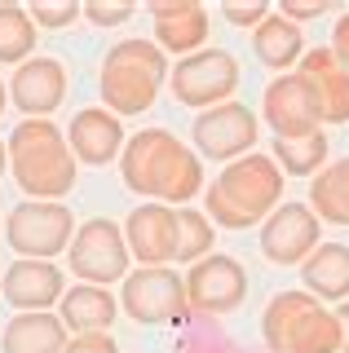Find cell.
<instances>
[{
	"instance_id": "cell-1",
	"label": "cell",
	"mask_w": 349,
	"mask_h": 353,
	"mask_svg": "<svg viewBox=\"0 0 349 353\" xmlns=\"http://www.w3.org/2000/svg\"><path fill=\"white\" fill-rule=\"evenodd\" d=\"M119 172L133 194L146 203H181L186 208L203 190V163L186 141H177L168 128H141L119 150Z\"/></svg>"
},
{
	"instance_id": "cell-2",
	"label": "cell",
	"mask_w": 349,
	"mask_h": 353,
	"mask_svg": "<svg viewBox=\"0 0 349 353\" xmlns=\"http://www.w3.org/2000/svg\"><path fill=\"white\" fill-rule=\"evenodd\" d=\"M203 203H208V221L221 230H248L261 225L275 208L283 203V172L270 154H243V159L226 163L221 172L212 176V185L203 190Z\"/></svg>"
},
{
	"instance_id": "cell-3",
	"label": "cell",
	"mask_w": 349,
	"mask_h": 353,
	"mask_svg": "<svg viewBox=\"0 0 349 353\" xmlns=\"http://www.w3.org/2000/svg\"><path fill=\"white\" fill-rule=\"evenodd\" d=\"M9 172L23 185V194L40 203H62V194L75 190V154L67 146V132L53 119H23L5 141Z\"/></svg>"
},
{
	"instance_id": "cell-4",
	"label": "cell",
	"mask_w": 349,
	"mask_h": 353,
	"mask_svg": "<svg viewBox=\"0 0 349 353\" xmlns=\"http://www.w3.org/2000/svg\"><path fill=\"white\" fill-rule=\"evenodd\" d=\"M168 53L155 40H119L106 49L102 58V106L111 115H141V110L155 106L163 80H168Z\"/></svg>"
},
{
	"instance_id": "cell-5",
	"label": "cell",
	"mask_w": 349,
	"mask_h": 353,
	"mask_svg": "<svg viewBox=\"0 0 349 353\" xmlns=\"http://www.w3.org/2000/svg\"><path fill=\"white\" fill-rule=\"evenodd\" d=\"M270 353H341V318L310 292H279L261 314Z\"/></svg>"
},
{
	"instance_id": "cell-6",
	"label": "cell",
	"mask_w": 349,
	"mask_h": 353,
	"mask_svg": "<svg viewBox=\"0 0 349 353\" xmlns=\"http://www.w3.org/2000/svg\"><path fill=\"white\" fill-rule=\"evenodd\" d=\"M119 305L133 323H186L190 318V301H186V279L172 265H137L128 270L124 287H119Z\"/></svg>"
},
{
	"instance_id": "cell-7",
	"label": "cell",
	"mask_w": 349,
	"mask_h": 353,
	"mask_svg": "<svg viewBox=\"0 0 349 353\" xmlns=\"http://www.w3.org/2000/svg\"><path fill=\"white\" fill-rule=\"evenodd\" d=\"M75 216L67 203H40L27 199L5 216V239L18 252V261H53L71 248Z\"/></svg>"
},
{
	"instance_id": "cell-8",
	"label": "cell",
	"mask_w": 349,
	"mask_h": 353,
	"mask_svg": "<svg viewBox=\"0 0 349 353\" xmlns=\"http://www.w3.org/2000/svg\"><path fill=\"white\" fill-rule=\"evenodd\" d=\"M67 261H71V274L80 283H93V287L124 283L128 261H133L128 256V243H124V225H115L106 216H93L84 225H75Z\"/></svg>"
},
{
	"instance_id": "cell-9",
	"label": "cell",
	"mask_w": 349,
	"mask_h": 353,
	"mask_svg": "<svg viewBox=\"0 0 349 353\" xmlns=\"http://www.w3.org/2000/svg\"><path fill=\"white\" fill-rule=\"evenodd\" d=\"M168 84H172V97L181 106H195V110H212V106H226L239 88V62L235 53L226 49H199L190 58L177 62V71H168Z\"/></svg>"
},
{
	"instance_id": "cell-10",
	"label": "cell",
	"mask_w": 349,
	"mask_h": 353,
	"mask_svg": "<svg viewBox=\"0 0 349 353\" xmlns=\"http://www.w3.org/2000/svg\"><path fill=\"white\" fill-rule=\"evenodd\" d=\"M261 115L275 137H314L323 132V102L314 93V84L305 80L301 71H288V75H275L266 84V97H261Z\"/></svg>"
},
{
	"instance_id": "cell-11",
	"label": "cell",
	"mask_w": 349,
	"mask_h": 353,
	"mask_svg": "<svg viewBox=\"0 0 349 353\" xmlns=\"http://www.w3.org/2000/svg\"><path fill=\"white\" fill-rule=\"evenodd\" d=\"M257 115L252 106L243 102H226V106H212V110H199L190 124V141H195V154L203 159H217V163H235L243 154H252L257 146Z\"/></svg>"
},
{
	"instance_id": "cell-12",
	"label": "cell",
	"mask_w": 349,
	"mask_h": 353,
	"mask_svg": "<svg viewBox=\"0 0 349 353\" xmlns=\"http://www.w3.org/2000/svg\"><path fill=\"white\" fill-rule=\"evenodd\" d=\"M248 296V270L239 265L235 256L226 252H212V256L195 261L190 274H186V301H190V314H235Z\"/></svg>"
},
{
	"instance_id": "cell-13",
	"label": "cell",
	"mask_w": 349,
	"mask_h": 353,
	"mask_svg": "<svg viewBox=\"0 0 349 353\" xmlns=\"http://www.w3.org/2000/svg\"><path fill=\"white\" fill-rule=\"evenodd\" d=\"M319 225L323 221L310 212V203H279L261 221V252L270 265H301L319 248Z\"/></svg>"
},
{
	"instance_id": "cell-14",
	"label": "cell",
	"mask_w": 349,
	"mask_h": 353,
	"mask_svg": "<svg viewBox=\"0 0 349 353\" xmlns=\"http://www.w3.org/2000/svg\"><path fill=\"white\" fill-rule=\"evenodd\" d=\"M124 243L137 265H168L177 261V208L168 203H137L124 221Z\"/></svg>"
},
{
	"instance_id": "cell-15",
	"label": "cell",
	"mask_w": 349,
	"mask_h": 353,
	"mask_svg": "<svg viewBox=\"0 0 349 353\" xmlns=\"http://www.w3.org/2000/svg\"><path fill=\"white\" fill-rule=\"evenodd\" d=\"M67 292V274L58 261H14L0 279V296L18 314H49Z\"/></svg>"
},
{
	"instance_id": "cell-16",
	"label": "cell",
	"mask_w": 349,
	"mask_h": 353,
	"mask_svg": "<svg viewBox=\"0 0 349 353\" xmlns=\"http://www.w3.org/2000/svg\"><path fill=\"white\" fill-rule=\"evenodd\" d=\"M5 88H9V102L27 119H49L67 97V66L58 58H27Z\"/></svg>"
},
{
	"instance_id": "cell-17",
	"label": "cell",
	"mask_w": 349,
	"mask_h": 353,
	"mask_svg": "<svg viewBox=\"0 0 349 353\" xmlns=\"http://www.w3.org/2000/svg\"><path fill=\"white\" fill-rule=\"evenodd\" d=\"M146 14L155 22V44L163 53H177V62L208 49L212 18L203 5H195V0H168V5H146Z\"/></svg>"
},
{
	"instance_id": "cell-18",
	"label": "cell",
	"mask_w": 349,
	"mask_h": 353,
	"mask_svg": "<svg viewBox=\"0 0 349 353\" xmlns=\"http://www.w3.org/2000/svg\"><path fill=\"white\" fill-rule=\"evenodd\" d=\"M124 141H128L124 137V124H119V115H111L106 106L75 110V119H71V128H67V146L75 154V163H93V168L119 159Z\"/></svg>"
},
{
	"instance_id": "cell-19",
	"label": "cell",
	"mask_w": 349,
	"mask_h": 353,
	"mask_svg": "<svg viewBox=\"0 0 349 353\" xmlns=\"http://www.w3.org/2000/svg\"><path fill=\"white\" fill-rule=\"evenodd\" d=\"M297 66L323 102V124H349V66L332 49H305Z\"/></svg>"
},
{
	"instance_id": "cell-20",
	"label": "cell",
	"mask_w": 349,
	"mask_h": 353,
	"mask_svg": "<svg viewBox=\"0 0 349 353\" xmlns=\"http://www.w3.org/2000/svg\"><path fill=\"white\" fill-rule=\"evenodd\" d=\"M119 314V301L106 287H93V283H75L62 292L58 301V318L67 327V336H84V331H111Z\"/></svg>"
},
{
	"instance_id": "cell-21",
	"label": "cell",
	"mask_w": 349,
	"mask_h": 353,
	"mask_svg": "<svg viewBox=\"0 0 349 353\" xmlns=\"http://www.w3.org/2000/svg\"><path fill=\"white\" fill-rule=\"evenodd\" d=\"M301 292L314 301H349V248L345 243H319L301 261Z\"/></svg>"
},
{
	"instance_id": "cell-22",
	"label": "cell",
	"mask_w": 349,
	"mask_h": 353,
	"mask_svg": "<svg viewBox=\"0 0 349 353\" xmlns=\"http://www.w3.org/2000/svg\"><path fill=\"white\" fill-rule=\"evenodd\" d=\"M67 327L58 314H14L0 331L5 353H62L67 349Z\"/></svg>"
},
{
	"instance_id": "cell-23",
	"label": "cell",
	"mask_w": 349,
	"mask_h": 353,
	"mask_svg": "<svg viewBox=\"0 0 349 353\" xmlns=\"http://www.w3.org/2000/svg\"><path fill=\"white\" fill-rule=\"evenodd\" d=\"M252 53H257V62H261V66H270V71L288 75L292 66L305 58V36H301L297 22L270 14V18L252 31Z\"/></svg>"
},
{
	"instance_id": "cell-24",
	"label": "cell",
	"mask_w": 349,
	"mask_h": 353,
	"mask_svg": "<svg viewBox=\"0 0 349 353\" xmlns=\"http://www.w3.org/2000/svg\"><path fill=\"white\" fill-rule=\"evenodd\" d=\"M310 212L327 225H349V154L310 181Z\"/></svg>"
},
{
	"instance_id": "cell-25",
	"label": "cell",
	"mask_w": 349,
	"mask_h": 353,
	"mask_svg": "<svg viewBox=\"0 0 349 353\" xmlns=\"http://www.w3.org/2000/svg\"><path fill=\"white\" fill-rule=\"evenodd\" d=\"M327 150H332V141L323 132H314V137H288V141L275 137V154L270 159L288 176H314V172L327 168Z\"/></svg>"
},
{
	"instance_id": "cell-26",
	"label": "cell",
	"mask_w": 349,
	"mask_h": 353,
	"mask_svg": "<svg viewBox=\"0 0 349 353\" xmlns=\"http://www.w3.org/2000/svg\"><path fill=\"white\" fill-rule=\"evenodd\" d=\"M36 22L23 5H0V62L23 66L27 58H36Z\"/></svg>"
},
{
	"instance_id": "cell-27",
	"label": "cell",
	"mask_w": 349,
	"mask_h": 353,
	"mask_svg": "<svg viewBox=\"0 0 349 353\" xmlns=\"http://www.w3.org/2000/svg\"><path fill=\"white\" fill-rule=\"evenodd\" d=\"M212 221L195 208H177V265H195L203 256H212L217 234H212Z\"/></svg>"
},
{
	"instance_id": "cell-28",
	"label": "cell",
	"mask_w": 349,
	"mask_h": 353,
	"mask_svg": "<svg viewBox=\"0 0 349 353\" xmlns=\"http://www.w3.org/2000/svg\"><path fill=\"white\" fill-rule=\"evenodd\" d=\"M27 14H31V22H36V31H40V27L62 31V27H71V22L84 14V5H75V0H62V5H40V0H36Z\"/></svg>"
},
{
	"instance_id": "cell-29",
	"label": "cell",
	"mask_w": 349,
	"mask_h": 353,
	"mask_svg": "<svg viewBox=\"0 0 349 353\" xmlns=\"http://www.w3.org/2000/svg\"><path fill=\"white\" fill-rule=\"evenodd\" d=\"M270 14H275V9H270L266 0H248V5H221V18L235 22V27H248V31H257Z\"/></svg>"
},
{
	"instance_id": "cell-30",
	"label": "cell",
	"mask_w": 349,
	"mask_h": 353,
	"mask_svg": "<svg viewBox=\"0 0 349 353\" xmlns=\"http://www.w3.org/2000/svg\"><path fill=\"white\" fill-rule=\"evenodd\" d=\"M332 0H283V5L275 9V14L279 18H288V22H297V27H301V22H310V18H323V14H332Z\"/></svg>"
},
{
	"instance_id": "cell-31",
	"label": "cell",
	"mask_w": 349,
	"mask_h": 353,
	"mask_svg": "<svg viewBox=\"0 0 349 353\" xmlns=\"http://www.w3.org/2000/svg\"><path fill=\"white\" fill-rule=\"evenodd\" d=\"M133 14H137L133 5H102V0L84 5V18H89L93 27H124V22L133 18Z\"/></svg>"
},
{
	"instance_id": "cell-32",
	"label": "cell",
	"mask_w": 349,
	"mask_h": 353,
	"mask_svg": "<svg viewBox=\"0 0 349 353\" xmlns=\"http://www.w3.org/2000/svg\"><path fill=\"white\" fill-rule=\"evenodd\" d=\"M62 353H119V345L111 340V331H84V336H71Z\"/></svg>"
},
{
	"instance_id": "cell-33",
	"label": "cell",
	"mask_w": 349,
	"mask_h": 353,
	"mask_svg": "<svg viewBox=\"0 0 349 353\" xmlns=\"http://www.w3.org/2000/svg\"><path fill=\"white\" fill-rule=\"evenodd\" d=\"M327 49L341 58V66H349V9L336 18V31H332V44H327Z\"/></svg>"
},
{
	"instance_id": "cell-34",
	"label": "cell",
	"mask_w": 349,
	"mask_h": 353,
	"mask_svg": "<svg viewBox=\"0 0 349 353\" xmlns=\"http://www.w3.org/2000/svg\"><path fill=\"white\" fill-rule=\"evenodd\" d=\"M336 318H341V353H349V301H341Z\"/></svg>"
},
{
	"instance_id": "cell-35",
	"label": "cell",
	"mask_w": 349,
	"mask_h": 353,
	"mask_svg": "<svg viewBox=\"0 0 349 353\" xmlns=\"http://www.w3.org/2000/svg\"><path fill=\"white\" fill-rule=\"evenodd\" d=\"M5 168H9V150H5V141H0V176H5Z\"/></svg>"
},
{
	"instance_id": "cell-36",
	"label": "cell",
	"mask_w": 349,
	"mask_h": 353,
	"mask_svg": "<svg viewBox=\"0 0 349 353\" xmlns=\"http://www.w3.org/2000/svg\"><path fill=\"white\" fill-rule=\"evenodd\" d=\"M5 106H9V88L0 84V110H5Z\"/></svg>"
}]
</instances>
